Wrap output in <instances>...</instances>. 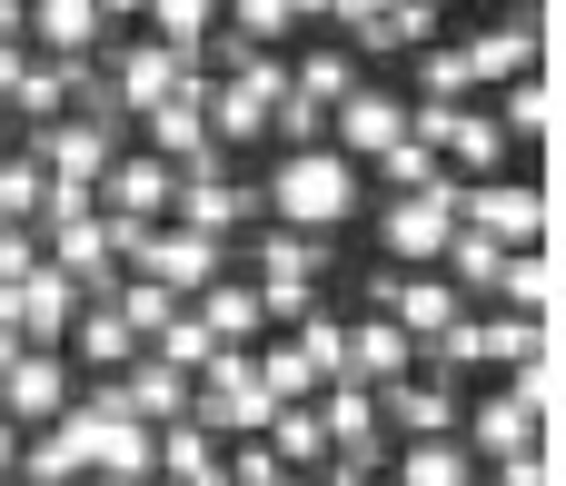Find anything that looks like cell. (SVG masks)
Here are the masks:
<instances>
[{
  "instance_id": "6da1fadb",
  "label": "cell",
  "mask_w": 566,
  "mask_h": 486,
  "mask_svg": "<svg viewBox=\"0 0 566 486\" xmlns=\"http://www.w3.org/2000/svg\"><path fill=\"white\" fill-rule=\"evenodd\" d=\"M259 209H279V229H338L358 209V169L338 149H289L259 189Z\"/></svg>"
},
{
  "instance_id": "7a4b0ae2",
  "label": "cell",
  "mask_w": 566,
  "mask_h": 486,
  "mask_svg": "<svg viewBox=\"0 0 566 486\" xmlns=\"http://www.w3.org/2000/svg\"><path fill=\"white\" fill-rule=\"evenodd\" d=\"M189 388H199V398H189V418H199L209 437H259V427L279 418V398L259 388V358H249V348H219Z\"/></svg>"
},
{
  "instance_id": "3957f363",
  "label": "cell",
  "mask_w": 566,
  "mask_h": 486,
  "mask_svg": "<svg viewBox=\"0 0 566 486\" xmlns=\"http://www.w3.org/2000/svg\"><path fill=\"white\" fill-rule=\"evenodd\" d=\"M458 229H478L497 249H547V189H527V179H458Z\"/></svg>"
},
{
  "instance_id": "277c9868",
  "label": "cell",
  "mask_w": 566,
  "mask_h": 486,
  "mask_svg": "<svg viewBox=\"0 0 566 486\" xmlns=\"http://www.w3.org/2000/svg\"><path fill=\"white\" fill-rule=\"evenodd\" d=\"M109 50V99H119V119H149L159 99H179L189 80H199V60H179V50H159V40H99Z\"/></svg>"
},
{
  "instance_id": "5b68a950",
  "label": "cell",
  "mask_w": 566,
  "mask_h": 486,
  "mask_svg": "<svg viewBox=\"0 0 566 486\" xmlns=\"http://www.w3.org/2000/svg\"><path fill=\"white\" fill-rule=\"evenodd\" d=\"M448 229H458V179L408 189V199H388V219H378V239H388V258H398V268H438Z\"/></svg>"
},
{
  "instance_id": "8992f818",
  "label": "cell",
  "mask_w": 566,
  "mask_h": 486,
  "mask_svg": "<svg viewBox=\"0 0 566 486\" xmlns=\"http://www.w3.org/2000/svg\"><path fill=\"white\" fill-rule=\"evenodd\" d=\"M99 219H139V229H159L169 219V199H179V169L169 159H149V149H129V159H109L99 169Z\"/></svg>"
},
{
  "instance_id": "52a82bcc",
  "label": "cell",
  "mask_w": 566,
  "mask_h": 486,
  "mask_svg": "<svg viewBox=\"0 0 566 486\" xmlns=\"http://www.w3.org/2000/svg\"><path fill=\"white\" fill-rule=\"evenodd\" d=\"M129 268H139V278H159L169 298H199V288L229 268V239H199V229H169V219H159V229H149V249H139Z\"/></svg>"
},
{
  "instance_id": "ba28073f",
  "label": "cell",
  "mask_w": 566,
  "mask_h": 486,
  "mask_svg": "<svg viewBox=\"0 0 566 486\" xmlns=\"http://www.w3.org/2000/svg\"><path fill=\"white\" fill-rule=\"evenodd\" d=\"M70 398H80V388H70V358H60V348H20V358L0 368V418H10V427H50Z\"/></svg>"
},
{
  "instance_id": "9c48e42d",
  "label": "cell",
  "mask_w": 566,
  "mask_h": 486,
  "mask_svg": "<svg viewBox=\"0 0 566 486\" xmlns=\"http://www.w3.org/2000/svg\"><path fill=\"white\" fill-rule=\"evenodd\" d=\"M328 139H338V159H348V169H368L378 149H398V139H408V99H398V89H348V99L328 109Z\"/></svg>"
},
{
  "instance_id": "30bf717a",
  "label": "cell",
  "mask_w": 566,
  "mask_h": 486,
  "mask_svg": "<svg viewBox=\"0 0 566 486\" xmlns=\"http://www.w3.org/2000/svg\"><path fill=\"white\" fill-rule=\"evenodd\" d=\"M378 418H398V437L418 447V437H458L468 398H458V378H438V368L418 378V368H408V378H388V388H378Z\"/></svg>"
},
{
  "instance_id": "8fae6325",
  "label": "cell",
  "mask_w": 566,
  "mask_h": 486,
  "mask_svg": "<svg viewBox=\"0 0 566 486\" xmlns=\"http://www.w3.org/2000/svg\"><path fill=\"white\" fill-rule=\"evenodd\" d=\"M239 219H259V189H239L229 169H179V199H169V229H199V239H229Z\"/></svg>"
},
{
  "instance_id": "7c38bea8",
  "label": "cell",
  "mask_w": 566,
  "mask_h": 486,
  "mask_svg": "<svg viewBox=\"0 0 566 486\" xmlns=\"http://www.w3.org/2000/svg\"><path fill=\"white\" fill-rule=\"evenodd\" d=\"M537 437H547V418H537V408H517L507 388H497V398H468V418H458V447H468V457H488V467H497V457H527Z\"/></svg>"
},
{
  "instance_id": "4fadbf2b",
  "label": "cell",
  "mask_w": 566,
  "mask_h": 486,
  "mask_svg": "<svg viewBox=\"0 0 566 486\" xmlns=\"http://www.w3.org/2000/svg\"><path fill=\"white\" fill-rule=\"evenodd\" d=\"M30 159H40L50 179H90V189H99V169L119 159V129H99V119H50V129H30Z\"/></svg>"
},
{
  "instance_id": "5bb4252c",
  "label": "cell",
  "mask_w": 566,
  "mask_h": 486,
  "mask_svg": "<svg viewBox=\"0 0 566 486\" xmlns=\"http://www.w3.org/2000/svg\"><path fill=\"white\" fill-rule=\"evenodd\" d=\"M60 358H80L90 378H119L129 358H139V328L109 308V298H80V318H70V338H60Z\"/></svg>"
},
{
  "instance_id": "9a60e30c",
  "label": "cell",
  "mask_w": 566,
  "mask_h": 486,
  "mask_svg": "<svg viewBox=\"0 0 566 486\" xmlns=\"http://www.w3.org/2000/svg\"><path fill=\"white\" fill-rule=\"evenodd\" d=\"M109 388H119V408H129L139 427H169V418H189V398H199V388H189V368H169V358H149V348H139Z\"/></svg>"
},
{
  "instance_id": "2e32d148",
  "label": "cell",
  "mask_w": 566,
  "mask_h": 486,
  "mask_svg": "<svg viewBox=\"0 0 566 486\" xmlns=\"http://www.w3.org/2000/svg\"><path fill=\"white\" fill-rule=\"evenodd\" d=\"M199 99H209V89H199ZM199 99H159V109H149V159H169V169H229V149L209 139Z\"/></svg>"
},
{
  "instance_id": "e0dca14e",
  "label": "cell",
  "mask_w": 566,
  "mask_h": 486,
  "mask_svg": "<svg viewBox=\"0 0 566 486\" xmlns=\"http://www.w3.org/2000/svg\"><path fill=\"white\" fill-rule=\"evenodd\" d=\"M408 368H418V348H408V328H398V318H348V358H338V378L388 388V378H408Z\"/></svg>"
},
{
  "instance_id": "ac0fdd59",
  "label": "cell",
  "mask_w": 566,
  "mask_h": 486,
  "mask_svg": "<svg viewBox=\"0 0 566 486\" xmlns=\"http://www.w3.org/2000/svg\"><path fill=\"white\" fill-rule=\"evenodd\" d=\"M70 318H80V288L40 258V268L20 278V348H60V338H70Z\"/></svg>"
},
{
  "instance_id": "d6986e66",
  "label": "cell",
  "mask_w": 566,
  "mask_h": 486,
  "mask_svg": "<svg viewBox=\"0 0 566 486\" xmlns=\"http://www.w3.org/2000/svg\"><path fill=\"white\" fill-rule=\"evenodd\" d=\"M109 30H99V0H30V50L40 60H90Z\"/></svg>"
},
{
  "instance_id": "ffe728a7",
  "label": "cell",
  "mask_w": 566,
  "mask_h": 486,
  "mask_svg": "<svg viewBox=\"0 0 566 486\" xmlns=\"http://www.w3.org/2000/svg\"><path fill=\"white\" fill-rule=\"evenodd\" d=\"M527 70H537V20H497V30L468 40V80H478V89H507V80H527Z\"/></svg>"
},
{
  "instance_id": "44dd1931",
  "label": "cell",
  "mask_w": 566,
  "mask_h": 486,
  "mask_svg": "<svg viewBox=\"0 0 566 486\" xmlns=\"http://www.w3.org/2000/svg\"><path fill=\"white\" fill-rule=\"evenodd\" d=\"M80 80H90V60H40V50H30V70H20V89H10V109H20L30 129H50V119H70Z\"/></svg>"
},
{
  "instance_id": "7402d4cb",
  "label": "cell",
  "mask_w": 566,
  "mask_h": 486,
  "mask_svg": "<svg viewBox=\"0 0 566 486\" xmlns=\"http://www.w3.org/2000/svg\"><path fill=\"white\" fill-rule=\"evenodd\" d=\"M388 318H398V328H408V348L428 358V348H438V338L468 318V298H458L448 278H398V308H388Z\"/></svg>"
},
{
  "instance_id": "603a6c76",
  "label": "cell",
  "mask_w": 566,
  "mask_h": 486,
  "mask_svg": "<svg viewBox=\"0 0 566 486\" xmlns=\"http://www.w3.org/2000/svg\"><path fill=\"white\" fill-rule=\"evenodd\" d=\"M517 139L488 119V109H458L448 119V139H438V159H448V179H497V159H507Z\"/></svg>"
},
{
  "instance_id": "cb8c5ba5",
  "label": "cell",
  "mask_w": 566,
  "mask_h": 486,
  "mask_svg": "<svg viewBox=\"0 0 566 486\" xmlns=\"http://www.w3.org/2000/svg\"><path fill=\"white\" fill-rule=\"evenodd\" d=\"M80 477H90V457H80V427H70V418L30 427V447H20V486H80Z\"/></svg>"
},
{
  "instance_id": "d4e9b609",
  "label": "cell",
  "mask_w": 566,
  "mask_h": 486,
  "mask_svg": "<svg viewBox=\"0 0 566 486\" xmlns=\"http://www.w3.org/2000/svg\"><path fill=\"white\" fill-rule=\"evenodd\" d=\"M159 486H219V437L199 418H169L159 427Z\"/></svg>"
},
{
  "instance_id": "484cf974",
  "label": "cell",
  "mask_w": 566,
  "mask_h": 486,
  "mask_svg": "<svg viewBox=\"0 0 566 486\" xmlns=\"http://www.w3.org/2000/svg\"><path fill=\"white\" fill-rule=\"evenodd\" d=\"M497 268H507V249H497V239H478V229H448V249H438V278H448L458 298H497Z\"/></svg>"
},
{
  "instance_id": "4316f807",
  "label": "cell",
  "mask_w": 566,
  "mask_h": 486,
  "mask_svg": "<svg viewBox=\"0 0 566 486\" xmlns=\"http://www.w3.org/2000/svg\"><path fill=\"white\" fill-rule=\"evenodd\" d=\"M497 308H517V318H557V258H547V249H507V268H497Z\"/></svg>"
},
{
  "instance_id": "83f0119b",
  "label": "cell",
  "mask_w": 566,
  "mask_h": 486,
  "mask_svg": "<svg viewBox=\"0 0 566 486\" xmlns=\"http://www.w3.org/2000/svg\"><path fill=\"white\" fill-rule=\"evenodd\" d=\"M189 318H199L219 348H249V338L269 328V318H259V288H229V278H209V288L189 298Z\"/></svg>"
},
{
  "instance_id": "f1b7e54d",
  "label": "cell",
  "mask_w": 566,
  "mask_h": 486,
  "mask_svg": "<svg viewBox=\"0 0 566 486\" xmlns=\"http://www.w3.org/2000/svg\"><path fill=\"white\" fill-rule=\"evenodd\" d=\"M259 437H269V457H279L289 477H318V467L338 457V447H328V427H318V408H279Z\"/></svg>"
},
{
  "instance_id": "f546056e",
  "label": "cell",
  "mask_w": 566,
  "mask_h": 486,
  "mask_svg": "<svg viewBox=\"0 0 566 486\" xmlns=\"http://www.w3.org/2000/svg\"><path fill=\"white\" fill-rule=\"evenodd\" d=\"M348 40H358V50H428V40H438V10H418V0H378L368 20H348Z\"/></svg>"
},
{
  "instance_id": "4dcf8cb0",
  "label": "cell",
  "mask_w": 566,
  "mask_h": 486,
  "mask_svg": "<svg viewBox=\"0 0 566 486\" xmlns=\"http://www.w3.org/2000/svg\"><path fill=\"white\" fill-rule=\"evenodd\" d=\"M488 119H497L507 139H547V129H557V89H547V70H527V80H507Z\"/></svg>"
},
{
  "instance_id": "1f68e13d",
  "label": "cell",
  "mask_w": 566,
  "mask_h": 486,
  "mask_svg": "<svg viewBox=\"0 0 566 486\" xmlns=\"http://www.w3.org/2000/svg\"><path fill=\"white\" fill-rule=\"evenodd\" d=\"M249 358H259V388H269L279 408H308V398L328 388V378L308 368V348H298V338H269V348H249Z\"/></svg>"
},
{
  "instance_id": "d6a6232c",
  "label": "cell",
  "mask_w": 566,
  "mask_h": 486,
  "mask_svg": "<svg viewBox=\"0 0 566 486\" xmlns=\"http://www.w3.org/2000/svg\"><path fill=\"white\" fill-rule=\"evenodd\" d=\"M139 20H149V40H159V50L199 60V40L219 30V0H139Z\"/></svg>"
},
{
  "instance_id": "836d02e7",
  "label": "cell",
  "mask_w": 566,
  "mask_h": 486,
  "mask_svg": "<svg viewBox=\"0 0 566 486\" xmlns=\"http://www.w3.org/2000/svg\"><path fill=\"white\" fill-rule=\"evenodd\" d=\"M398 486H478V457H468L458 437H418V447L398 457Z\"/></svg>"
},
{
  "instance_id": "e575fe53",
  "label": "cell",
  "mask_w": 566,
  "mask_h": 486,
  "mask_svg": "<svg viewBox=\"0 0 566 486\" xmlns=\"http://www.w3.org/2000/svg\"><path fill=\"white\" fill-rule=\"evenodd\" d=\"M328 268V229H269L259 239V278H318Z\"/></svg>"
},
{
  "instance_id": "d590c367",
  "label": "cell",
  "mask_w": 566,
  "mask_h": 486,
  "mask_svg": "<svg viewBox=\"0 0 566 486\" xmlns=\"http://www.w3.org/2000/svg\"><path fill=\"white\" fill-rule=\"evenodd\" d=\"M537 348H547V318H517V308H478V358L517 368V358H537Z\"/></svg>"
},
{
  "instance_id": "8d00e7d4",
  "label": "cell",
  "mask_w": 566,
  "mask_h": 486,
  "mask_svg": "<svg viewBox=\"0 0 566 486\" xmlns=\"http://www.w3.org/2000/svg\"><path fill=\"white\" fill-rule=\"evenodd\" d=\"M289 89H298V99H318V109H338V99L358 89V50H308V60L289 70Z\"/></svg>"
},
{
  "instance_id": "74e56055",
  "label": "cell",
  "mask_w": 566,
  "mask_h": 486,
  "mask_svg": "<svg viewBox=\"0 0 566 486\" xmlns=\"http://www.w3.org/2000/svg\"><path fill=\"white\" fill-rule=\"evenodd\" d=\"M109 308H119V318L139 328V348H149V338H159V328H169V318H179L189 298H169L159 278H119V288H109Z\"/></svg>"
},
{
  "instance_id": "f35d334b",
  "label": "cell",
  "mask_w": 566,
  "mask_h": 486,
  "mask_svg": "<svg viewBox=\"0 0 566 486\" xmlns=\"http://www.w3.org/2000/svg\"><path fill=\"white\" fill-rule=\"evenodd\" d=\"M368 169H378V179H388L398 199H408V189H438V179H448V159H438L428 139H398V149H378Z\"/></svg>"
},
{
  "instance_id": "ab89813d",
  "label": "cell",
  "mask_w": 566,
  "mask_h": 486,
  "mask_svg": "<svg viewBox=\"0 0 566 486\" xmlns=\"http://www.w3.org/2000/svg\"><path fill=\"white\" fill-rule=\"evenodd\" d=\"M219 20H229L249 50H269V40H289V30H298V10H289V0H219Z\"/></svg>"
},
{
  "instance_id": "60d3db41",
  "label": "cell",
  "mask_w": 566,
  "mask_h": 486,
  "mask_svg": "<svg viewBox=\"0 0 566 486\" xmlns=\"http://www.w3.org/2000/svg\"><path fill=\"white\" fill-rule=\"evenodd\" d=\"M149 358H169V368H189V378H199V368H209V358H219V338H209V328H199V318H189V308H179V318H169V328H159V338H149Z\"/></svg>"
},
{
  "instance_id": "b9f144b4",
  "label": "cell",
  "mask_w": 566,
  "mask_h": 486,
  "mask_svg": "<svg viewBox=\"0 0 566 486\" xmlns=\"http://www.w3.org/2000/svg\"><path fill=\"white\" fill-rule=\"evenodd\" d=\"M418 99H468L478 80H468V50H418V80H408Z\"/></svg>"
},
{
  "instance_id": "7bdbcfd3",
  "label": "cell",
  "mask_w": 566,
  "mask_h": 486,
  "mask_svg": "<svg viewBox=\"0 0 566 486\" xmlns=\"http://www.w3.org/2000/svg\"><path fill=\"white\" fill-rule=\"evenodd\" d=\"M269 139H289V149H328V109H318V99H298V89H289V99H279V109H269Z\"/></svg>"
},
{
  "instance_id": "ee69618b",
  "label": "cell",
  "mask_w": 566,
  "mask_h": 486,
  "mask_svg": "<svg viewBox=\"0 0 566 486\" xmlns=\"http://www.w3.org/2000/svg\"><path fill=\"white\" fill-rule=\"evenodd\" d=\"M298 348H308L318 378H338V358H348V318H338V308H308V318H298Z\"/></svg>"
},
{
  "instance_id": "f6af8a7d",
  "label": "cell",
  "mask_w": 566,
  "mask_h": 486,
  "mask_svg": "<svg viewBox=\"0 0 566 486\" xmlns=\"http://www.w3.org/2000/svg\"><path fill=\"white\" fill-rule=\"evenodd\" d=\"M40 258H50V249H40V229H0V288H20Z\"/></svg>"
},
{
  "instance_id": "bcb514c9",
  "label": "cell",
  "mask_w": 566,
  "mask_h": 486,
  "mask_svg": "<svg viewBox=\"0 0 566 486\" xmlns=\"http://www.w3.org/2000/svg\"><path fill=\"white\" fill-rule=\"evenodd\" d=\"M497 486H557V457L527 447V457H497Z\"/></svg>"
},
{
  "instance_id": "7dc6e473",
  "label": "cell",
  "mask_w": 566,
  "mask_h": 486,
  "mask_svg": "<svg viewBox=\"0 0 566 486\" xmlns=\"http://www.w3.org/2000/svg\"><path fill=\"white\" fill-rule=\"evenodd\" d=\"M20 70H30V40H0V109H10V89H20Z\"/></svg>"
},
{
  "instance_id": "c3c4849f",
  "label": "cell",
  "mask_w": 566,
  "mask_h": 486,
  "mask_svg": "<svg viewBox=\"0 0 566 486\" xmlns=\"http://www.w3.org/2000/svg\"><path fill=\"white\" fill-rule=\"evenodd\" d=\"M0 40H30V0H0Z\"/></svg>"
},
{
  "instance_id": "681fc988",
  "label": "cell",
  "mask_w": 566,
  "mask_h": 486,
  "mask_svg": "<svg viewBox=\"0 0 566 486\" xmlns=\"http://www.w3.org/2000/svg\"><path fill=\"white\" fill-rule=\"evenodd\" d=\"M129 20H139V0H99V30H109V40H119Z\"/></svg>"
},
{
  "instance_id": "f907efd6",
  "label": "cell",
  "mask_w": 566,
  "mask_h": 486,
  "mask_svg": "<svg viewBox=\"0 0 566 486\" xmlns=\"http://www.w3.org/2000/svg\"><path fill=\"white\" fill-rule=\"evenodd\" d=\"M0 477H20V427L0 418Z\"/></svg>"
},
{
  "instance_id": "816d5d0a",
  "label": "cell",
  "mask_w": 566,
  "mask_h": 486,
  "mask_svg": "<svg viewBox=\"0 0 566 486\" xmlns=\"http://www.w3.org/2000/svg\"><path fill=\"white\" fill-rule=\"evenodd\" d=\"M289 10H298V20H338V0H289Z\"/></svg>"
},
{
  "instance_id": "f5cc1de1",
  "label": "cell",
  "mask_w": 566,
  "mask_h": 486,
  "mask_svg": "<svg viewBox=\"0 0 566 486\" xmlns=\"http://www.w3.org/2000/svg\"><path fill=\"white\" fill-rule=\"evenodd\" d=\"M269 486H308V477H269Z\"/></svg>"
},
{
  "instance_id": "db71d44e",
  "label": "cell",
  "mask_w": 566,
  "mask_h": 486,
  "mask_svg": "<svg viewBox=\"0 0 566 486\" xmlns=\"http://www.w3.org/2000/svg\"><path fill=\"white\" fill-rule=\"evenodd\" d=\"M80 486H119V477H80Z\"/></svg>"
},
{
  "instance_id": "11a10c76",
  "label": "cell",
  "mask_w": 566,
  "mask_h": 486,
  "mask_svg": "<svg viewBox=\"0 0 566 486\" xmlns=\"http://www.w3.org/2000/svg\"><path fill=\"white\" fill-rule=\"evenodd\" d=\"M418 10H448V0H418Z\"/></svg>"
},
{
  "instance_id": "9f6ffc18",
  "label": "cell",
  "mask_w": 566,
  "mask_h": 486,
  "mask_svg": "<svg viewBox=\"0 0 566 486\" xmlns=\"http://www.w3.org/2000/svg\"><path fill=\"white\" fill-rule=\"evenodd\" d=\"M0 486H20V477H0Z\"/></svg>"
}]
</instances>
